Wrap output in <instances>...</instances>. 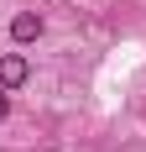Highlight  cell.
I'll return each instance as SVG.
<instances>
[{
    "instance_id": "2",
    "label": "cell",
    "mask_w": 146,
    "mask_h": 152,
    "mask_svg": "<svg viewBox=\"0 0 146 152\" xmlns=\"http://www.w3.org/2000/svg\"><path fill=\"white\" fill-rule=\"evenodd\" d=\"M37 37H42V16L37 11H21V16H11V42H37Z\"/></svg>"
},
{
    "instance_id": "1",
    "label": "cell",
    "mask_w": 146,
    "mask_h": 152,
    "mask_svg": "<svg viewBox=\"0 0 146 152\" xmlns=\"http://www.w3.org/2000/svg\"><path fill=\"white\" fill-rule=\"evenodd\" d=\"M26 74H31V63L21 58V53H5V58H0V84H5V89H21Z\"/></svg>"
},
{
    "instance_id": "3",
    "label": "cell",
    "mask_w": 146,
    "mask_h": 152,
    "mask_svg": "<svg viewBox=\"0 0 146 152\" xmlns=\"http://www.w3.org/2000/svg\"><path fill=\"white\" fill-rule=\"evenodd\" d=\"M5 115H11V89L0 84V121H5Z\"/></svg>"
}]
</instances>
